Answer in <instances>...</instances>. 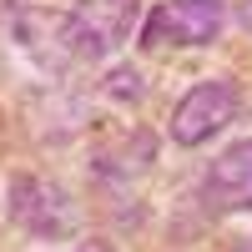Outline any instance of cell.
<instances>
[{"instance_id": "1", "label": "cell", "mask_w": 252, "mask_h": 252, "mask_svg": "<svg viewBox=\"0 0 252 252\" xmlns=\"http://www.w3.org/2000/svg\"><path fill=\"white\" fill-rule=\"evenodd\" d=\"M222 0H161L141 26V46L146 51H192V46H212L222 35Z\"/></svg>"}, {"instance_id": "2", "label": "cell", "mask_w": 252, "mask_h": 252, "mask_svg": "<svg viewBox=\"0 0 252 252\" xmlns=\"http://www.w3.org/2000/svg\"><path fill=\"white\" fill-rule=\"evenodd\" d=\"M10 217L26 227L31 237H71L81 227V207L61 182L46 177H15L10 182Z\"/></svg>"}, {"instance_id": "3", "label": "cell", "mask_w": 252, "mask_h": 252, "mask_svg": "<svg viewBox=\"0 0 252 252\" xmlns=\"http://www.w3.org/2000/svg\"><path fill=\"white\" fill-rule=\"evenodd\" d=\"M227 121H237V86L232 81H202V86H192L177 101L172 141L177 146H202V141H212Z\"/></svg>"}, {"instance_id": "4", "label": "cell", "mask_w": 252, "mask_h": 252, "mask_svg": "<svg viewBox=\"0 0 252 252\" xmlns=\"http://www.w3.org/2000/svg\"><path fill=\"white\" fill-rule=\"evenodd\" d=\"M71 20H76L81 40H86L91 61H101V56H111L121 40L131 35V26H136V0H76Z\"/></svg>"}, {"instance_id": "5", "label": "cell", "mask_w": 252, "mask_h": 252, "mask_svg": "<svg viewBox=\"0 0 252 252\" xmlns=\"http://www.w3.org/2000/svg\"><path fill=\"white\" fill-rule=\"evenodd\" d=\"M202 197L212 212H252V141H237L212 161L202 182Z\"/></svg>"}, {"instance_id": "6", "label": "cell", "mask_w": 252, "mask_h": 252, "mask_svg": "<svg viewBox=\"0 0 252 252\" xmlns=\"http://www.w3.org/2000/svg\"><path fill=\"white\" fill-rule=\"evenodd\" d=\"M106 91L121 96V101H141L146 86H141V76H136V71H111V86H106Z\"/></svg>"}, {"instance_id": "7", "label": "cell", "mask_w": 252, "mask_h": 252, "mask_svg": "<svg viewBox=\"0 0 252 252\" xmlns=\"http://www.w3.org/2000/svg\"><path fill=\"white\" fill-rule=\"evenodd\" d=\"M237 15H242V26H247V35H252V0H242V10H237Z\"/></svg>"}, {"instance_id": "8", "label": "cell", "mask_w": 252, "mask_h": 252, "mask_svg": "<svg viewBox=\"0 0 252 252\" xmlns=\"http://www.w3.org/2000/svg\"><path fill=\"white\" fill-rule=\"evenodd\" d=\"M81 252H111V247H101V242H91V247H81Z\"/></svg>"}, {"instance_id": "9", "label": "cell", "mask_w": 252, "mask_h": 252, "mask_svg": "<svg viewBox=\"0 0 252 252\" xmlns=\"http://www.w3.org/2000/svg\"><path fill=\"white\" fill-rule=\"evenodd\" d=\"M232 252H252V242H237V247H232Z\"/></svg>"}]
</instances>
